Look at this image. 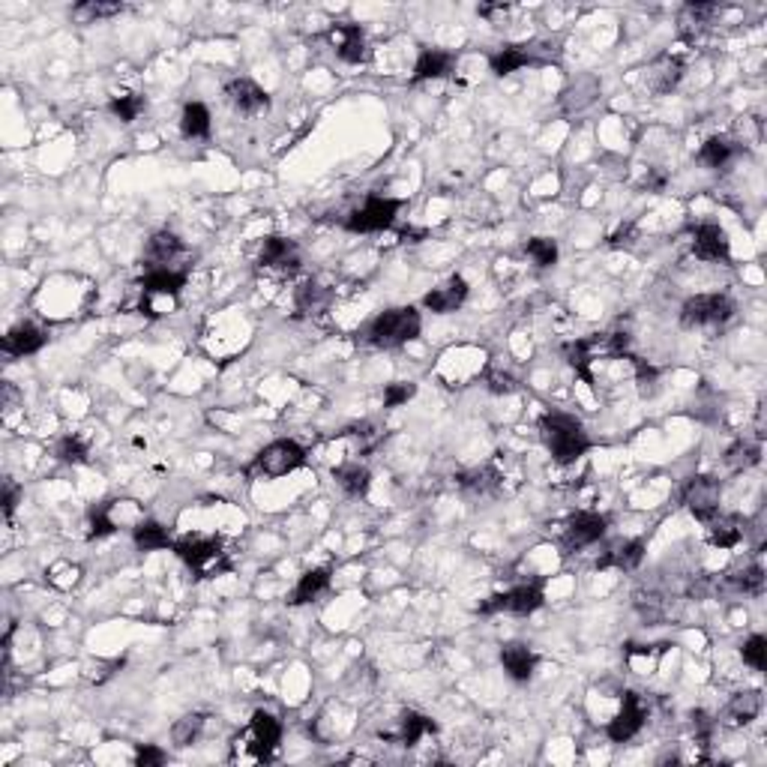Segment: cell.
I'll list each match as a JSON object with an SVG mask.
<instances>
[{
    "mask_svg": "<svg viewBox=\"0 0 767 767\" xmlns=\"http://www.w3.org/2000/svg\"><path fill=\"white\" fill-rule=\"evenodd\" d=\"M539 435H543L548 452L557 465H570L582 459L590 450V438L582 429V423L570 414H546L539 420Z\"/></svg>",
    "mask_w": 767,
    "mask_h": 767,
    "instance_id": "1",
    "label": "cell"
},
{
    "mask_svg": "<svg viewBox=\"0 0 767 767\" xmlns=\"http://www.w3.org/2000/svg\"><path fill=\"white\" fill-rule=\"evenodd\" d=\"M279 740H282V726H279V720L267 711H255L249 720V728L234 737L231 758L234 762H252V764L267 762V758L276 753Z\"/></svg>",
    "mask_w": 767,
    "mask_h": 767,
    "instance_id": "2",
    "label": "cell"
},
{
    "mask_svg": "<svg viewBox=\"0 0 767 767\" xmlns=\"http://www.w3.org/2000/svg\"><path fill=\"white\" fill-rule=\"evenodd\" d=\"M420 327H423L420 312H417L414 306H396V309L381 312V315L372 321L369 342L375 348H384V351H390V348H402L405 342H411V339L420 336Z\"/></svg>",
    "mask_w": 767,
    "mask_h": 767,
    "instance_id": "3",
    "label": "cell"
},
{
    "mask_svg": "<svg viewBox=\"0 0 767 767\" xmlns=\"http://www.w3.org/2000/svg\"><path fill=\"white\" fill-rule=\"evenodd\" d=\"M303 465H306V450H303L297 441L282 438V441L267 444V447L258 452L255 461H252V470L261 477L276 479V477H288L291 470H297Z\"/></svg>",
    "mask_w": 767,
    "mask_h": 767,
    "instance_id": "4",
    "label": "cell"
},
{
    "mask_svg": "<svg viewBox=\"0 0 767 767\" xmlns=\"http://www.w3.org/2000/svg\"><path fill=\"white\" fill-rule=\"evenodd\" d=\"M399 211H402V202L399 198H381V195H369L360 211H354L348 216L345 228L354 234H375V231H387L390 225L396 222Z\"/></svg>",
    "mask_w": 767,
    "mask_h": 767,
    "instance_id": "5",
    "label": "cell"
},
{
    "mask_svg": "<svg viewBox=\"0 0 767 767\" xmlns=\"http://www.w3.org/2000/svg\"><path fill=\"white\" fill-rule=\"evenodd\" d=\"M174 555H177L189 570H195L202 575H213L216 570H225V564H220L222 543L213 537H183L174 543Z\"/></svg>",
    "mask_w": 767,
    "mask_h": 767,
    "instance_id": "6",
    "label": "cell"
},
{
    "mask_svg": "<svg viewBox=\"0 0 767 767\" xmlns=\"http://www.w3.org/2000/svg\"><path fill=\"white\" fill-rule=\"evenodd\" d=\"M731 300L726 294H699V297H690L681 309V321L684 327H717L726 324L731 318Z\"/></svg>",
    "mask_w": 767,
    "mask_h": 767,
    "instance_id": "7",
    "label": "cell"
},
{
    "mask_svg": "<svg viewBox=\"0 0 767 767\" xmlns=\"http://www.w3.org/2000/svg\"><path fill=\"white\" fill-rule=\"evenodd\" d=\"M606 528H608V519L599 516V513H594V510L575 513L564 528V548L566 552H575V548L594 546L597 539L606 537Z\"/></svg>",
    "mask_w": 767,
    "mask_h": 767,
    "instance_id": "8",
    "label": "cell"
},
{
    "mask_svg": "<svg viewBox=\"0 0 767 767\" xmlns=\"http://www.w3.org/2000/svg\"><path fill=\"white\" fill-rule=\"evenodd\" d=\"M720 495L722 486L717 477H695L686 486V507L699 521H711L720 513Z\"/></svg>",
    "mask_w": 767,
    "mask_h": 767,
    "instance_id": "9",
    "label": "cell"
},
{
    "mask_svg": "<svg viewBox=\"0 0 767 767\" xmlns=\"http://www.w3.org/2000/svg\"><path fill=\"white\" fill-rule=\"evenodd\" d=\"M642 726H644V708H642L639 693H624V704H621V711L615 713V720L608 722L606 735L612 737L615 744H626V740H633L639 735Z\"/></svg>",
    "mask_w": 767,
    "mask_h": 767,
    "instance_id": "10",
    "label": "cell"
},
{
    "mask_svg": "<svg viewBox=\"0 0 767 767\" xmlns=\"http://www.w3.org/2000/svg\"><path fill=\"white\" fill-rule=\"evenodd\" d=\"M327 42L333 46L342 64H363L366 60V37L360 24H333L327 30Z\"/></svg>",
    "mask_w": 767,
    "mask_h": 767,
    "instance_id": "11",
    "label": "cell"
},
{
    "mask_svg": "<svg viewBox=\"0 0 767 767\" xmlns=\"http://www.w3.org/2000/svg\"><path fill=\"white\" fill-rule=\"evenodd\" d=\"M48 342V333L37 324H30V321H22V324H15L10 333L4 336V342H0V348H4L6 357H28V354H37L42 351Z\"/></svg>",
    "mask_w": 767,
    "mask_h": 767,
    "instance_id": "12",
    "label": "cell"
},
{
    "mask_svg": "<svg viewBox=\"0 0 767 767\" xmlns=\"http://www.w3.org/2000/svg\"><path fill=\"white\" fill-rule=\"evenodd\" d=\"M225 96H228V102L240 111V115H258V111H264L270 106L267 90L258 87L252 78H234V82H228V87H225Z\"/></svg>",
    "mask_w": 767,
    "mask_h": 767,
    "instance_id": "13",
    "label": "cell"
},
{
    "mask_svg": "<svg viewBox=\"0 0 767 767\" xmlns=\"http://www.w3.org/2000/svg\"><path fill=\"white\" fill-rule=\"evenodd\" d=\"M261 264H264V270H276V273H294L300 267L297 246L291 240L270 234V237H264V246H261Z\"/></svg>",
    "mask_w": 767,
    "mask_h": 767,
    "instance_id": "14",
    "label": "cell"
},
{
    "mask_svg": "<svg viewBox=\"0 0 767 767\" xmlns=\"http://www.w3.org/2000/svg\"><path fill=\"white\" fill-rule=\"evenodd\" d=\"M465 300H468V282L461 276H450L444 285L432 288V291L426 294L423 306L429 312H438V315H447V312H456Z\"/></svg>",
    "mask_w": 767,
    "mask_h": 767,
    "instance_id": "15",
    "label": "cell"
},
{
    "mask_svg": "<svg viewBox=\"0 0 767 767\" xmlns=\"http://www.w3.org/2000/svg\"><path fill=\"white\" fill-rule=\"evenodd\" d=\"M456 66V55L452 51H441V48H423L420 57L414 64V75L411 84L420 82H435V78H447Z\"/></svg>",
    "mask_w": 767,
    "mask_h": 767,
    "instance_id": "16",
    "label": "cell"
},
{
    "mask_svg": "<svg viewBox=\"0 0 767 767\" xmlns=\"http://www.w3.org/2000/svg\"><path fill=\"white\" fill-rule=\"evenodd\" d=\"M186 285V273L171 267H151V273L142 279V288L147 297H171L177 300V294Z\"/></svg>",
    "mask_w": 767,
    "mask_h": 767,
    "instance_id": "17",
    "label": "cell"
},
{
    "mask_svg": "<svg viewBox=\"0 0 767 767\" xmlns=\"http://www.w3.org/2000/svg\"><path fill=\"white\" fill-rule=\"evenodd\" d=\"M501 666L504 671L513 677V681L525 684L534 677V668H537V653L528 648V644H519V642H510L501 648Z\"/></svg>",
    "mask_w": 767,
    "mask_h": 767,
    "instance_id": "18",
    "label": "cell"
},
{
    "mask_svg": "<svg viewBox=\"0 0 767 767\" xmlns=\"http://www.w3.org/2000/svg\"><path fill=\"white\" fill-rule=\"evenodd\" d=\"M693 249H695V255H699L702 261L728 258V237H726V231H722L720 225L704 222V225H699V231H695Z\"/></svg>",
    "mask_w": 767,
    "mask_h": 767,
    "instance_id": "19",
    "label": "cell"
},
{
    "mask_svg": "<svg viewBox=\"0 0 767 767\" xmlns=\"http://www.w3.org/2000/svg\"><path fill=\"white\" fill-rule=\"evenodd\" d=\"M501 606L504 612H513V615H534L539 606H543V588L528 582V585H516L507 594H501Z\"/></svg>",
    "mask_w": 767,
    "mask_h": 767,
    "instance_id": "20",
    "label": "cell"
},
{
    "mask_svg": "<svg viewBox=\"0 0 767 767\" xmlns=\"http://www.w3.org/2000/svg\"><path fill=\"white\" fill-rule=\"evenodd\" d=\"M330 575H333L330 566H318V570L303 573L300 582H297V588H294V594H291V603L294 606H306L315 597H321L330 588Z\"/></svg>",
    "mask_w": 767,
    "mask_h": 767,
    "instance_id": "21",
    "label": "cell"
},
{
    "mask_svg": "<svg viewBox=\"0 0 767 767\" xmlns=\"http://www.w3.org/2000/svg\"><path fill=\"white\" fill-rule=\"evenodd\" d=\"M183 252V243H180V237L177 234H171V231H156L151 240H147V249H144V255H147V261H151L153 267H168L174 258H177Z\"/></svg>",
    "mask_w": 767,
    "mask_h": 767,
    "instance_id": "22",
    "label": "cell"
},
{
    "mask_svg": "<svg viewBox=\"0 0 767 767\" xmlns=\"http://www.w3.org/2000/svg\"><path fill=\"white\" fill-rule=\"evenodd\" d=\"M133 539L138 552H159V548H174L168 530H165L156 519H142L133 528Z\"/></svg>",
    "mask_w": 767,
    "mask_h": 767,
    "instance_id": "23",
    "label": "cell"
},
{
    "mask_svg": "<svg viewBox=\"0 0 767 767\" xmlns=\"http://www.w3.org/2000/svg\"><path fill=\"white\" fill-rule=\"evenodd\" d=\"M708 539L717 548H735L744 539V528H740V521L735 516H720L717 513L708 521Z\"/></svg>",
    "mask_w": 767,
    "mask_h": 767,
    "instance_id": "24",
    "label": "cell"
},
{
    "mask_svg": "<svg viewBox=\"0 0 767 767\" xmlns=\"http://www.w3.org/2000/svg\"><path fill=\"white\" fill-rule=\"evenodd\" d=\"M758 711H762V693L746 690V693L731 695L726 717H728L731 726H746V722H753L758 717Z\"/></svg>",
    "mask_w": 767,
    "mask_h": 767,
    "instance_id": "25",
    "label": "cell"
},
{
    "mask_svg": "<svg viewBox=\"0 0 767 767\" xmlns=\"http://www.w3.org/2000/svg\"><path fill=\"white\" fill-rule=\"evenodd\" d=\"M333 477H336V483L342 486L348 495H351V498H360V495L369 492V486H372V474L363 465H357V461H354V465L336 468Z\"/></svg>",
    "mask_w": 767,
    "mask_h": 767,
    "instance_id": "26",
    "label": "cell"
},
{
    "mask_svg": "<svg viewBox=\"0 0 767 767\" xmlns=\"http://www.w3.org/2000/svg\"><path fill=\"white\" fill-rule=\"evenodd\" d=\"M180 129L186 138H207L211 135V111L202 102H189L183 108V117H180Z\"/></svg>",
    "mask_w": 767,
    "mask_h": 767,
    "instance_id": "27",
    "label": "cell"
},
{
    "mask_svg": "<svg viewBox=\"0 0 767 767\" xmlns=\"http://www.w3.org/2000/svg\"><path fill=\"white\" fill-rule=\"evenodd\" d=\"M644 557V543L642 539H633V543H621L615 546L612 552H608L603 561H599V566H617V570H633V566H639Z\"/></svg>",
    "mask_w": 767,
    "mask_h": 767,
    "instance_id": "28",
    "label": "cell"
},
{
    "mask_svg": "<svg viewBox=\"0 0 767 767\" xmlns=\"http://www.w3.org/2000/svg\"><path fill=\"white\" fill-rule=\"evenodd\" d=\"M731 156H735V144L726 142V138H720V135H713L702 144L699 159L708 165V168H726Z\"/></svg>",
    "mask_w": 767,
    "mask_h": 767,
    "instance_id": "29",
    "label": "cell"
},
{
    "mask_svg": "<svg viewBox=\"0 0 767 767\" xmlns=\"http://www.w3.org/2000/svg\"><path fill=\"white\" fill-rule=\"evenodd\" d=\"M530 64V55L528 51H521L519 46H507L501 48L498 55H492V73L495 75H510L516 73V69L528 66Z\"/></svg>",
    "mask_w": 767,
    "mask_h": 767,
    "instance_id": "30",
    "label": "cell"
},
{
    "mask_svg": "<svg viewBox=\"0 0 767 767\" xmlns=\"http://www.w3.org/2000/svg\"><path fill=\"white\" fill-rule=\"evenodd\" d=\"M202 728H204V713H186V717H180L174 722L171 737L177 746H192L198 740V735H202Z\"/></svg>",
    "mask_w": 767,
    "mask_h": 767,
    "instance_id": "31",
    "label": "cell"
},
{
    "mask_svg": "<svg viewBox=\"0 0 767 767\" xmlns=\"http://www.w3.org/2000/svg\"><path fill=\"white\" fill-rule=\"evenodd\" d=\"M87 525H90V539H102V537H111L117 530V519L111 516V504H102V507H93L87 513Z\"/></svg>",
    "mask_w": 767,
    "mask_h": 767,
    "instance_id": "32",
    "label": "cell"
},
{
    "mask_svg": "<svg viewBox=\"0 0 767 767\" xmlns=\"http://www.w3.org/2000/svg\"><path fill=\"white\" fill-rule=\"evenodd\" d=\"M681 75H684V66L677 64V60H671V57H662L659 64H657V73L651 75V82H653V90H659V93H668L671 87H675L677 82H681Z\"/></svg>",
    "mask_w": 767,
    "mask_h": 767,
    "instance_id": "33",
    "label": "cell"
},
{
    "mask_svg": "<svg viewBox=\"0 0 767 767\" xmlns=\"http://www.w3.org/2000/svg\"><path fill=\"white\" fill-rule=\"evenodd\" d=\"M429 731H435V722L429 717H423V713L408 711L402 717V744L405 746H414L417 740H420L423 735H429Z\"/></svg>",
    "mask_w": 767,
    "mask_h": 767,
    "instance_id": "34",
    "label": "cell"
},
{
    "mask_svg": "<svg viewBox=\"0 0 767 767\" xmlns=\"http://www.w3.org/2000/svg\"><path fill=\"white\" fill-rule=\"evenodd\" d=\"M144 96H138V93H126V96H115V99H111V115L115 117H120L124 120V124H133V120L142 115L144 111Z\"/></svg>",
    "mask_w": 767,
    "mask_h": 767,
    "instance_id": "35",
    "label": "cell"
},
{
    "mask_svg": "<svg viewBox=\"0 0 767 767\" xmlns=\"http://www.w3.org/2000/svg\"><path fill=\"white\" fill-rule=\"evenodd\" d=\"M525 252H528L530 258H534V264H537V267H552L555 261H557V243H555V240H548V237H534V240H528Z\"/></svg>",
    "mask_w": 767,
    "mask_h": 767,
    "instance_id": "36",
    "label": "cell"
},
{
    "mask_svg": "<svg viewBox=\"0 0 767 767\" xmlns=\"http://www.w3.org/2000/svg\"><path fill=\"white\" fill-rule=\"evenodd\" d=\"M740 653H744L746 666H753L755 671L767 668V639L764 635H749V639L744 642V648H740Z\"/></svg>",
    "mask_w": 767,
    "mask_h": 767,
    "instance_id": "37",
    "label": "cell"
},
{
    "mask_svg": "<svg viewBox=\"0 0 767 767\" xmlns=\"http://www.w3.org/2000/svg\"><path fill=\"white\" fill-rule=\"evenodd\" d=\"M55 452H57L60 461H66V465H82V461H87V444L82 438H75V435L60 438Z\"/></svg>",
    "mask_w": 767,
    "mask_h": 767,
    "instance_id": "38",
    "label": "cell"
},
{
    "mask_svg": "<svg viewBox=\"0 0 767 767\" xmlns=\"http://www.w3.org/2000/svg\"><path fill=\"white\" fill-rule=\"evenodd\" d=\"M755 461H758V447H755V444L740 441V444H735V447H731V450L726 452V465H728V468H735V470H740V468H753Z\"/></svg>",
    "mask_w": 767,
    "mask_h": 767,
    "instance_id": "39",
    "label": "cell"
},
{
    "mask_svg": "<svg viewBox=\"0 0 767 767\" xmlns=\"http://www.w3.org/2000/svg\"><path fill=\"white\" fill-rule=\"evenodd\" d=\"M414 393H417V384H411V381H396V384H390V387L384 390V408H399V405H405L408 399H414Z\"/></svg>",
    "mask_w": 767,
    "mask_h": 767,
    "instance_id": "40",
    "label": "cell"
},
{
    "mask_svg": "<svg viewBox=\"0 0 767 767\" xmlns=\"http://www.w3.org/2000/svg\"><path fill=\"white\" fill-rule=\"evenodd\" d=\"M327 303V291L321 285H315V282H306L297 291V306L303 309V312H312V309H318V306H324Z\"/></svg>",
    "mask_w": 767,
    "mask_h": 767,
    "instance_id": "41",
    "label": "cell"
},
{
    "mask_svg": "<svg viewBox=\"0 0 767 767\" xmlns=\"http://www.w3.org/2000/svg\"><path fill=\"white\" fill-rule=\"evenodd\" d=\"M731 582H735L740 590H746V594H762L764 573H762V566H746V570H740Z\"/></svg>",
    "mask_w": 767,
    "mask_h": 767,
    "instance_id": "42",
    "label": "cell"
},
{
    "mask_svg": "<svg viewBox=\"0 0 767 767\" xmlns=\"http://www.w3.org/2000/svg\"><path fill=\"white\" fill-rule=\"evenodd\" d=\"M124 13V4H82L75 6V19H108V15H117Z\"/></svg>",
    "mask_w": 767,
    "mask_h": 767,
    "instance_id": "43",
    "label": "cell"
},
{
    "mask_svg": "<svg viewBox=\"0 0 767 767\" xmlns=\"http://www.w3.org/2000/svg\"><path fill=\"white\" fill-rule=\"evenodd\" d=\"M165 762V753L159 746H153V744H142L135 749V764L138 767H159Z\"/></svg>",
    "mask_w": 767,
    "mask_h": 767,
    "instance_id": "44",
    "label": "cell"
},
{
    "mask_svg": "<svg viewBox=\"0 0 767 767\" xmlns=\"http://www.w3.org/2000/svg\"><path fill=\"white\" fill-rule=\"evenodd\" d=\"M15 501H19V486H15L13 479H6V483H4V513H6V516H13Z\"/></svg>",
    "mask_w": 767,
    "mask_h": 767,
    "instance_id": "45",
    "label": "cell"
},
{
    "mask_svg": "<svg viewBox=\"0 0 767 767\" xmlns=\"http://www.w3.org/2000/svg\"><path fill=\"white\" fill-rule=\"evenodd\" d=\"M489 384L495 393H513V390H516V384H513V378H507V375H489Z\"/></svg>",
    "mask_w": 767,
    "mask_h": 767,
    "instance_id": "46",
    "label": "cell"
}]
</instances>
